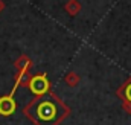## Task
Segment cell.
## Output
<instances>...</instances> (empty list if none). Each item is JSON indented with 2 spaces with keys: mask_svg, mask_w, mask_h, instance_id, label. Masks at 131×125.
<instances>
[{
  "mask_svg": "<svg viewBox=\"0 0 131 125\" xmlns=\"http://www.w3.org/2000/svg\"><path fill=\"white\" fill-rule=\"evenodd\" d=\"M69 108L53 93L37 96L25 108V114L31 118L35 125H57L63 121Z\"/></svg>",
  "mask_w": 131,
  "mask_h": 125,
  "instance_id": "cell-1",
  "label": "cell"
},
{
  "mask_svg": "<svg viewBox=\"0 0 131 125\" xmlns=\"http://www.w3.org/2000/svg\"><path fill=\"white\" fill-rule=\"evenodd\" d=\"M29 89L35 96H44L50 92V82L47 79V75L46 73H41V75H35L31 78L29 81Z\"/></svg>",
  "mask_w": 131,
  "mask_h": 125,
  "instance_id": "cell-2",
  "label": "cell"
},
{
  "mask_svg": "<svg viewBox=\"0 0 131 125\" xmlns=\"http://www.w3.org/2000/svg\"><path fill=\"white\" fill-rule=\"evenodd\" d=\"M17 105H15V101L11 95L8 96H2L0 98V114L2 116H9L15 111Z\"/></svg>",
  "mask_w": 131,
  "mask_h": 125,
  "instance_id": "cell-3",
  "label": "cell"
},
{
  "mask_svg": "<svg viewBox=\"0 0 131 125\" xmlns=\"http://www.w3.org/2000/svg\"><path fill=\"white\" fill-rule=\"evenodd\" d=\"M31 78H32V76L29 75V72H18V73L15 75V86H14V90H15L17 87H20V86H29ZM14 90H12V93H14Z\"/></svg>",
  "mask_w": 131,
  "mask_h": 125,
  "instance_id": "cell-4",
  "label": "cell"
},
{
  "mask_svg": "<svg viewBox=\"0 0 131 125\" xmlns=\"http://www.w3.org/2000/svg\"><path fill=\"white\" fill-rule=\"evenodd\" d=\"M64 9L67 11V14L69 15H72V17H76L79 12H81V3L78 2V0H69L67 3H66Z\"/></svg>",
  "mask_w": 131,
  "mask_h": 125,
  "instance_id": "cell-5",
  "label": "cell"
},
{
  "mask_svg": "<svg viewBox=\"0 0 131 125\" xmlns=\"http://www.w3.org/2000/svg\"><path fill=\"white\" fill-rule=\"evenodd\" d=\"M15 67H17L18 72H29V69L32 67V61H31V58H28L26 55H23V57H20L15 61Z\"/></svg>",
  "mask_w": 131,
  "mask_h": 125,
  "instance_id": "cell-6",
  "label": "cell"
},
{
  "mask_svg": "<svg viewBox=\"0 0 131 125\" xmlns=\"http://www.w3.org/2000/svg\"><path fill=\"white\" fill-rule=\"evenodd\" d=\"M117 96L119 98H122L124 101H128V102H131V78L117 90Z\"/></svg>",
  "mask_w": 131,
  "mask_h": 125,
  "instance_id": "cell-7",
  "label": "cell"
},
{
  "mask_svg": "<svg viewBox=\"0 0 131 125\" xmlns=\"http://www.w3.org/2000/svg\"><path fill=\"white\" fill-rule=\"evenodd\" d=\"M64 82L69 86V87H76V86L81 82V78H79V75H78L76 72L70 70V72H67V73H66Z\"/></svg>",
  "mask_w": 131,
  "mask_h": 125,
  "instance_id": "cell-8",
  "label": "cell"
},
{
  "mask_svg": "<svg viewBox=\"0 0 131 125\" xmlns=\"http://www.w3.org/2000/svg\"><path fill=\"white\" fill-rule=\"evenodd\" d=\"M124 110H125L127 113H130V114H131V102H128V101H124Z\"/></svg>",
  "mask_w": 131,
  "mask_h": 125,
  "instance_id": "cell-9",
  "label": "cell"
},
{
  "mask_svg": "<svg viewBox=\"0 0 131 125\" xmlns=\"http://www.w3.org/2000/svg\"><path fill=\"white\" fill-rule=\"evenodd\" d=\"M5 9V3H3V0H0V12Z\"/></svg>",
  "mask_w": 131,
  "mask_h": 125,
  "instance_id": "cell-10",
  "label": "cell"
}]
</instances>
